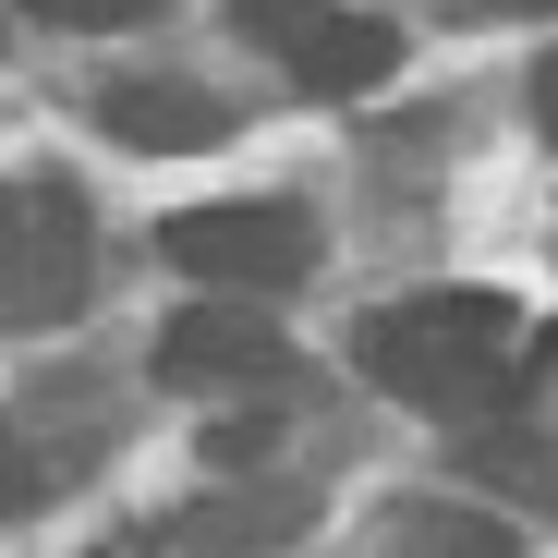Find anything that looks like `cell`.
Returning <instances> with one entry per match:
<instances>
[{
  "instance_id": "6da1fadb",
  "label": "cell",
  "mask_w": 558,
  "mask_h": 558,
  "mask_svg": "<svg viewBox=\"0 0 558 558\" xmlns=\"http://www.w3.org/2000/svg\"><path fill=\"white\" fill-rule=\"evenodd\" d=\"M364 377H377L389 401L413 413H449V425H474L522 389V304L510 292H401L364 316Z\"/></svg>"
},
{
  "instance_id": "7a4b0ae2",
  "label": "cell",
  "mask_w": 558,
  "mask_h": 558,
  "mask_svg": "<svg viewBox=\"0 0 558 558\" xmlns=\"http://www.w3.org/2000/svg\"><path fill=\"white\" fill-rule=\"evenodd\" d=\"M85 195L73 182H49V170H25V182H0V328H61L73 304H85Z\"/></svg>"
},
{
  "instance_id": "3957f363",
  "label": "cell",
  "mask_w": 558,
  "mask_h": 558,
  "mask_svg": "<svg viewBox=\"0 0 558 558\" xmlns=\"http://www.w3.org/2000/svg\"><path fill=\"white\" fill-rule=\"evenodd\" d=\"M158 255L182 279H207V292H231V304H267V292H292L316 267V219L279 207V195H231V207H182L158 231Z\"/></svg>"
},
{
  "instance_id": "277c9868",
  "label": "cell",
  "mask_w": 558,
  "mask_h": 558,
  "mask_svg": "<svg viewBox=\"0 0 558 558\" xmlns=\"http://www.w3.org/2000/svg\"><path fill=\"white\" fill-rule=\"evenodd\" d=\"M279 377H292V340H279L267 304L207 292L158 328V389H182V401H267Z\"/></svg>"
},
{
  "instance_id": "5b68a950",
  "label": "cell",
  "mask_w": 558,
  "mask_h": 558,
  "mask_svg": "<svg viewBox=\"0 0 558 558\" xmlns=\"http://www.w3.org/2000/svg\"><path fill=\"white\" fill-rule=\"evenodd\" d=\"M304 486H219V498H195L170 522V546H195V558H255V546H292L304 534Z\"/></svg>"
},
{
  "instance_id": "8992f818",
  "label": "cell",
  "mask_w": 558,
  "mask_h": 558,
  "mask_svg": "<svg viewBox=\"0 0 558 558\" xmlns=\"http://www.w3.org/2000/svg\"><path fill=\"white\" fill-rule=\"evenodd\" d=\"M389 73H401V25H377V13H328V25L292 49V85H304V98H377Z\"/></svg>"
},
{
  "instance_id": "52a82bcc",
  "label": "cell",
  "mask_w": 558,
  "mask_h": 558,
  "mask_svg": "<svg viewBox=\"0 0 558 558\" xmlns=\"http://www.w3.org/2000/svg\"><path fill=\"white\" fill-rule=\"evenodd\" d=\"M98 122H110L122 146H146V158H170V146H219V134H231V110L207 98V85H110Z\"/></svg>"
},
{
  "instance_id": "ba28073f",
  "label": "cell",
  "mask_w": 558,
  "mask_h": 558,
  "mask_svg": "<svg viewBox=\"0 0 558 558\" xmlns=\"http://www.w3.org/2000/svg\"><path fill=\"white\" fill-rule=\"evenodd\" d=\"M377 558H534L498 510H461V498H401Z\"/></svg>"
},
{
  "instance_id": "9c48e42d",
  "label": "cell",
  "mask_w": 558,
  "mask_h": 558,
  "mask_svg": "<svg viewBox=\"0 0 558 558\" xmlns=\"http://www.w3.org/2000/svg\"><path fill=\"white\" fill-rule=\"evenodd\" d=\"M328 13H340V0H243V37H255V49H279V61H292V49H304V37H316Z\"/></svg>"
},
{
  "instance_id": "30bf717a",
  "label": "cell",
  "mask_w": 558,
  "mask_h": 558,
  "mask_svg": "<svg viewBox=\"0 0 558 558\" xmlns=\"http://www.w3.org/2000/svg\"><path fill=\"white\" fill-rule=\"evenodd\" d=\"M37 25H61V37H122V25H146L158 0H25Z\"/></svg>"
},
{
  "instance_id": "8fae6325",
  "label": "cell",
  "mask_w": 558,
  "mask_h": 558,
  "mask_svg": "<svg viewBox=\"0 0 558 558\" xmlns=\"http://www.w3.org/2000/svg\"><path fill=\"white\" fill-rule=\"evenodd\" d=\"M37 498V461H25V437H13V413H0V522H13Z\"/></svg>"
},
{
  "instance_id": "7c38bea8",
  "label": "cell",
  "mask_w": 558,
  "mask_h": 558,
  "mask_svg": "<svg viewBox=\"0 0 558 558\" xmlns=\"http://www.w3.org/2000/svg\"><path fill=\"white\" fill-rule=\"evenodd\" d=\"M449 13H474V25H510V13H558V0H449Z\"/></svg>"
},
{
  "instance_id": "4fadbf2b",
  "label": "cell",
  "mask_w": 558,
  "mask_h": 558,
  "mask_svg": "<svg viewBox=\"0 0 558 558\" xmlns=\"http://www.w3.org/2000/svg\"><path fill=\"white\" fill-rule=\"evenodd\" d=\"M534 122H546V134H558V49H546V61H534Z\"/></svg>"
},
{
  "instance_id": "5bb4252c",
  "label": "cell",
  "mask_w": 558,
  "mask_h": 558,
  "mask_svg": "<svg viewBox=\"0 0 558 558\" xmlns=\"http://www.w3.org/2000/svg\"><path fill=\"white\" fill-rule=\"evenodd\" d=\"M98 558H170V546H158V534H122V546H98Z\"/></svg>"
}]
</instances>
